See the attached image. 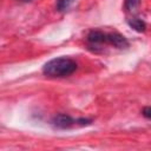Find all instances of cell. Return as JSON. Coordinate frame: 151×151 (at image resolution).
Masks as SVG:
<instances>
[{"instance_id": "ba28073f", "label": "cell", "mask_w": 151, "mask_h": 151, "mask_svg": "<svg viewBox=\"0 0 151 151\" xmlns=\"http://www.w3.org/2000/svg\"><path fill=\"white\" fill-rule=\"evenodd\" d=\"M20 1H22V2H27V1H31V0H20Z\"/></svg>"}, {"instance_id": "7a4b0ae2", "label": "cell", "mask_w": 151, "mask_h": 151, "mask_svg": "<svg viewBox=\"0 0 151 151\" xmlns=\"http://www.w3.org/2000/svg\"><path fill=\"white\" fill-rule=\"evenodd\" d=\"M87 42L91 46H100V45H111L117 48H126L129 46V41L126 38L117 32H103L100 29H93L87 34Z\"/></svg>"}, {"instance_id": "8992f818", "label": "cell", "mask_w": 151, "mask_h": 151, "mask_svg": "<svg viewBox=\"0 0 151 151\" xmlns=\"http://www.w3.org/2000/svg\"><path fill=\"white\" fill-rule=\"evenodd\" d=\"M139 4H140V0H125V1H124V8H125L126 11H132V9H134Z\"/></svg>"}, {"instance_id": "3957f363", "label": "cell", "mask_w": 151, "mask_h": 151, "mask_svg": "<svg viewBox=\"0 0 151 151\" xmlns=\"http://www.w3.org/2000/svg\"><path fill=\"white\" fill-rule=\"evenodd\" d=\"M91 119H86V118H78L74 119L68 114L65 113H60L53 117L52 119V125L55 129L59 130H66V129H71L74 125H88L91 124Z\"/></svg>"}, {"instance_id": "277c9868", "label": "cell", "mask_w": 151, "mask_h": 151, "mask_svg": "<svg viewBox=\"0 0 151 151\" xmlns=\"http://www.w3.org/2000/svg\"><path fill=\"white\" fill-rule=\"evenodd\" d=\"M127 24H129V26H130L131 28H133L134 31H137V32H139V33L145 32V29H146V24H145V21L142 20V19H138V18H131V19H129V20H127Z\"/></svg>"}, {"instance_id": "6da1fadb", "label": "cell", "mask_w": 151, "mask_h": 151, "mask_svg": "<svg viewBox=\"0 0 151 151\" xmlns=\"http://www.w3.org/2000/svg\"><path fill=\"white\" fill-rule=\"evenodd\" d=\"M77 67L78 65L73 59L67 57H60L47 61L42 67V73L52 78L68 77L73 72H76Z\"/></svg>"}, {"instance_id": "52a82bcc", "label": "cell", "mask_w": 151, "mask_h": 151, "mask_svg": "<svg viewBox=\"0 0 151 151\" xmlns=\"http://www.w3.org/2000/svg\"><path fill=\"white\" fill-rule=\"evenodd\" d=\"M142 113H143V116H144L146 119H150V118H151V109H150V106L144 107L143 111H142Z\"/></svg>"}, {"instance_id": "5b68a950", "label": "cell", "mask_w": 151, "mask_h": 151, "mask_svg": "<svg viewBox=\"0 0 151 151\" xmlns=\"http://www.w3.org/2000/svg\"><path fill=\"white\" fill-rule=\"evenodd\" d=\"M76 0H57V9L59 12H65L72 7Z\"/></svg>"}]
</instances>
